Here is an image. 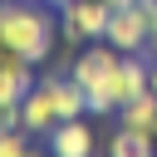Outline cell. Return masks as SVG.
<instances>
[{
	"instance_id": "cell-1",
	"label": "cell",
	"mask_w": 157,
	"mask_h": 157,
	"mask_svg": "<svg viewBox=\"0 0 157 157\" xmlns=\"http://www.w3.org/2000/svg\"><path fill=\"white\" fill-rule=\"evenodd\" d=\"M0 39L25 54L29 64H44L54 54V39H59V20L49 5H34V0H0Z\"/></svg>"
},
{
	"instance_id": "cell-13",
	"label": "cell",
	"mask_w": 157,
	"mask_h": 157,
	"mask_svg": "<svg viewBox=\"0 0 157 157\" xmlns=\"http://www.w3.org/2000/svg\"><path fill=\"white\" fill-rule=\"evenodd\" d=\"M137 15L147 20V34H157V0H137Z\"/></svg>"
},
{
	"instance_id": "cell-7",
	"label": "cell",
	"mask_w": 157,
	"mask_h": 157,
	"mask_svg": "<svg viewBox=\"0 0 157 157\" xmlns=\"http://www.w3.org/2000/svg\"><path fill=\"white\" fill-rule=\"evenodd\" d=\"M34 88V64L25 59V54H10L5 64H0V113L5 108H20V98Z\"/></svg>"
},
{
	"instance_id": "cell-14",
	"label": "cell",
	"mask_w": 157,
	"mask_h": 157,
	"mask_svg": "<svg viewBox=\"0 0 157 157\" xmlns=\"http://www.w3.org/2000/svg\"><path fill=\"white\" fill-rule=\"evenodd\" d=\"M142 54H147V64H152V69H157V34H152V39H147V49H142Z\"/></svg>"
},
{
	"instance_id": "cell-8",
	"label": "cell",
	"mask_w": 157,
	"mask_h": 157,
	"mask_svg": "<svg viewBox=\"0 0 157 157\" xmlns=\"http://www.w3.org/2000/svg\"><path fill=\"white\" fill-rule=\"evenodd\" d=\"M147 74H152L147 54H123V59H118V74H113V98H118V108H123L128 98L147 93Z\"/></svg>"
},
{
	"instance_id": "cell-5",
	"label": "cell",
	"mask_w": 157,
	"mask_h": 157,
	"mask_svg": "<svg viewBox=\"0 0 157 157\" xmlns=\"http://www.w3.org/2000/svg\"><path fill=\"white\" fill-rule=\"evenodd\" d=\"M59 123V108H54V93L44 78H34V88L20 98V128L29 137H49V128Z\"/></svg>"
},
{
	"instance_id": "cell-11",
	"label": "cell",
	"mask_w": 157,
	"mask_h": 157,
	"mask_svg": "<svg viewBox=\"0 0 157 157\" xmlns=\"http://www.w3.org/2000/svg\"><path fill=\"white\" fill-rule=\"evenodd\" d=\"M108 157H152V132L118 128V132H113V142H108Z\"/></svg>"
},
{
	"instance_id": "cell-16",
	"label": "cell",
	"mask_w": 157,
	"mask_h": 157,
	"mask_svg": "<svg viewBox=\"0 0 157 157\" xmlns=\"http://www.w3.org/2000/svg\"><path fill=\"white\" fill-rule=\"evenodd\" d=\"M20 157H44V152H39V147H34V142H29V147H25V152H20Z\"/></svg>"
},
{
	"instance_id": "cell-20",
	"label": "cell",
	"mask_w": 157,
	"mask_h": 157,
	"mask_svg": "<svg viewBox=\"0 0 157 157\" xmlns=\"http://www.w3.org/2000/svg\"><path fill=\"white\" fill-rule=\"evenodd\" d=\"M49 5H54V10H59V5H64V0H49Z\"/></svg>"
},
{
	"instance_id": "cell-3",
	"label": "cell",
	"mask_w": 157,
	"mask_h": 157,
	"mask_svg": "<svg viewBox=\"0 0 157 157\" xmlns=\"http://www.w3.org/2000/svg\"><path fill=\"white\" fill-rule=\"evenodd\" d=\"M108 20H113V5L108 0H64L59 5V39L74 49V44H93L108 34Z\"/></svg>"
},
{
	"instance_id": "cell-10",
	"label": "cell",
	"mask_w": 157,
	"mask_h": 157,
	"mask_svg": "<svg viewBox=\"0 0 157 157\" xmlns=\"http://www.w3.org/2000/svg\"><path fill=\"white\" fill-rule=\"evenodd\" d=\"M118 128H132V132H152V128H157V93L147 88V93L128 98V103L118 108Z\"/></svg>"
},
{
	"instance_id": "cell-18",
	"label": "cell",
	"mask_w": 157,
	"mask_h": 157,
	"mask_svg": "<svg viewBox=\"0 0 157 157\" xmlns=\"http://www.w3.org/2000/svg\"><path fill=\"white\" fill-rule=\"evenodd\" d=\"M147 88H152V93H157V69H152V74H147Z\"/></svg>"
},
{
	"instance_id": "cell-12",
	"label": "cell",
	"mask_w": 157,
	"mask_h": 157,
	"mask_svg": "<svg viewBox=\"0 0 157 157\" xmlns=\"http://www.w3.org/2000/svg\"><path fill=\"white\" fill-rule=\"evenodd\" d=\"M29 147V132L25 128H0V157H20Z\"/></svg>"
},
{
	"instance_id": "cell-19",
	"label": "cell",
	"mask_w": 157,
	"mask_h": 157,
	"mask_svg": "<svg viewBox=\"0 0 157 157\" xmlns=\"http://www.w3.org/2000/svg\"><path fill=\"white\" fill-rule=\"evenodd\" d=\"M152 157H157V128H152Z\"/></svg>"
},
{
	"instance_id": "cell-15",
	"label": "cell",
	"mask_w": 157,
	"mask_h": 157,
	"mask_svg": "<svg viewBox=\"0 0 157 157\" xmlns=\"http://www.w3.org/2000/svg\"><path fill=\"white\" fill-rule=\"evenodd\" d=\"M108 5H113V10H128V5H137V0H108Z\"/></svg>"
},
{
	"instance_id": "cell-2",
	"label": "cell",
	"mask_w": 157,
	"mask_h": 157,
	"mask_svg": "<svg viewBox=\"0 0 157 157\" xmlns=\"http://www.w3.org/2000/svg\"><path fill=\"white\" fill-rule=\"evenodd\" d=\"M118 59H123V54H118L108 39H93V44H88V49H78V54H74V64H69V74L78 78V88L88 93V113H93V118L118 113V98H113Z\"/></svg>"
},
{
	"instance_id": "cell-4",
	"label": "cell",
	"mask_w": 157,
	"mask_h": 157,
	"mask_svg": "<svg viewBox=\"0 0 157 157\" xmlns=\"http://www.w3.org/2000/svg\"><path fill=\"white\" fill-rule=\"evenodd\" d=\"M98 137L88 128V118H59L49 128V157H93Z\"/></svg>"
},
{
	"instance_id": "cell-9",
	"label": "cell",
	"mask_w": 157,
	"mask_h": 157,
	"mask_svg": "<svg viewBox=\"0 0 157 157\" xmlns=\"http://www.w3.org/2000/svg\"><path fill=\"white\" fill-rule=\"evenodd\" d=\"M44 83H49V93H54L59 118H88V93L78 88L74 74H44Z\"/></svg>"
},
{
	"instance_id": "cell-6",
	"label": "cell",
	"mask_w": 157,
	"mask_h": 157,
	"mask_svg": "<svg viewBox=\"0 0 157 157\" xmlns=\"http://www.w3.org/2000/svg\"><path fill=\"white\" fill-rule=\"evenodd\" d=\"M118 54H142L147 49V20L137 15V5H128V10H113V20H108V34H103Z\"/></svg>"
},
{
	"instance_id": "cell-17",
	"label": "cell",
	"mask_w": 157,
	"mask_h": 157,
	"mask_svg": "<svg viewBox=\"0 0 157 157\" xmlns=\"http://www.w3.org/2000/svg\"><path fill=\"white\" fill-rule=\"evenodd\" d=\"M10 54H15V49H10V44H5V39H0V64H5V59H10Z\"/></svg>"
}]
</instances>
